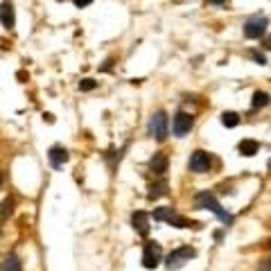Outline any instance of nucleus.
<instances>
[{
    "label": "nucleus",
    "instance_id": "14",
    "mask_svg": "<svg viewBox=\"0 0 271 271\" xmlns=\"http://www.w3.org/2000/svg\"><path fill=\"white\" fill-rule=\"evenodd\" d=\"M237 149H239V154L242 156H255L258 154V149H260V145L255 143V140H242Z\"/></svg>",
    "mask_w": 271,
    "mask_h": 271
},
{
    "label": "nucleus",
    "instance_id": "5",
    "mask_svg": "<svg viewBox=\"0 0 271 271\" xmlns=\"http://www.w3.org/2000/svg\"><path fill=\"white\" fill-rule=\"evenodd\" d=\"M190 258H194V249H190V246H179V249H174L170 255H167L165 267H167L170 271L172 269H181L186 262H190Z\"/></svg>",
    "mask_w": 271,
    "mask_h": 271
},
{
    "label": "nucleus",
    "instance_id": "7",
    "mask_svg": "<svg viewBox=\"0 0 271 271\" xmlns=\"http://www.w3.org/2000/svg\"><path fill=\"white\" fill-rule=\"evenodd\" d=\"M192 127H194V117L186 111H179L174 116V120H172V131H174V136H179V138H183L186 133H190Z\"/></svg>",
    "mask_w": 271,
    "mask_h": 271
},
{
    "label": "nucleus",
    "instance_id": "15",
    "mask_svg": "<svg viewBox=\"0 0 271 271\" xmlns=\"http://www.w3.org/2000/svg\"><path fill=\"white\" fill-rule=\"evenodd\" d=\"M222 124L226 129H235L239 124V116L235 111H224L222 113Z\"/></svg>",
    "mask_w": 271,
    "mask_h": 271
},
{
    "label": "nucleus",
    "instance_id": "21",
    "mask_svg": "<svg viewBox=\"0 0 271 271\" xmlns=\"http://www.w3.org/2000/svg\"><path fill=\"white\" fill-rule=\"evenodd\" d=\"M75 2V7H79V9H84V7H88L93 0H73Z\"/></svg>",
    "mask_w": 271,
    "mask_h": 271
},
{
    "label": "nucleus",
    "instance_id": "16",
    "mask_svg": "<svg viewBox=\"0 0 271 271\" xmlns=\"http://www.w3.org/2000/svg\"><path fill=\"white\" fill-rule=\"evenodd\" d=\"M0 271H21V260L16 255H7L2 265H0Z\"/></svg>",
    "mask_w": 271,
    "mask_h": 271
},
{
    "label": "nucleus",
    "instance_id": "11",
    "mask_svg": "<svg viewBox=\"0 0 271 271\" xmlns=\"http://www.w3.org/2000/svg\"><path fill=\"white\" fill-rule=\"evenodd\" d=\"M0 23L11 30V27L16 25V14H14V5H11V0H5L2 5H0Z\"/></svg>",
    "mask_w": 271,
    "mask_h": 271
},
{
    "label": "nucleus",
    "instance_id": "6",
    "mask_svg": "<svg viewBox=\"0 0 271 271\" xmlns=\"http://www.w3.org/2000/svg\"><path fill=\"white\" fill-rule=\"evenodd\" d=\"M267 16H253L244 23V37L246 39H262L267 34Z\"/></svg>",
    "mask_w": 271,
    "mask_h": 271
},
{
    "label": "nucleus",
    "instance_id": "18",
    "mask_svg": "<svg viewBox=\"0 0 271 271\" xmlns=\"http://www.w3.org/2000/svg\"><path fill=\"white\" fill-rule=\"evenodd\" d=\"M97 88V81L90 79V77H86V79L79 81V90H95Z\"/></svg>",
    "mask_w": 271,
    "mask_h": 271
},
{
    "label": "nucleus",
    "instance_id": "19",
    "mask_svg": "<svg viewBox=\"0 0 271 271\" xmlns=\"http://www.w3.org/2000/svg\"><path fill=\"white\" fill-rule=\"evenodd\" d=\"M7 213H11V201H9V199H5V201L0 203V219L5 217Z\"/></svg>",
    "mask_w": 271,
    "mask_h": 271
},
{
    "label": "nucleus",
    "instance_id": "9",
    "mask_svg": "<svg viewBox=\"0 0 271 271\" xmlns=\"http://www.w3.org/2000/svg\"><path fill=\"white\" fill-rule=\"evenodd\" d=\"M48 158H50V165H52L54 170H59V167H64V165L68 163L70 154H68V149H66V147H61V145H54V147H50Z\"/></svg>",
    "mask_w": 271,
    "mask_h": 271
},
{
    "label": "nucleus",
    "instance_id": "1",
    "mask_svg": "<svg viewBox=\"0 0 271 271\" xmlns=\"http://www.w3.org/2000/svg\"><path fill=\"white\" fill-rule=\"evenodd\" d=\"M194 206L201 208V210H210V213H215L224 224H233V217H231V215L226 213L222 206H219V201L215 199L213 192H201V194H197V199H194Z\"/></svg>",
    "mask_w": 271,
    "mask_h": 271
},
{
    "label": "nucleus",
    "instance_id": "4",
    "mask_svg": "<svg viewBox=\"0 0 271 271\" xmlns=\"http://www.w3.org/2000/svg\"><path fill=\"white\" fill-rule=\"evenodd\" d=\"M163 262V249L158 242H147L143 249V267L145 269H156Z\"/></svg>",
    "mask_w": 271,
    "mask_h": 271
},
{
    "label": "nucleus",
    "instance_id": "13",
    "mask_svg": "<svg viewBox=\"0 0 271 271\" xmlns=\"http://www.w3.org/2000/svg\"><path fill=\"white\" fill-rule=\"evenodd\" d=\"M167 181L165 179H160V181H156V183H152L149 186V199H160V197H165L167 194Z\"/></svg>",
    "mask_w": 271,
    "mask_h": 271
},
{
    "label": "nucleus",
    "instance_id": "20",
    "mask_svg": "<svg viewBox=\"0 0 271 271\" xmlns=\"http://www.w3.org/2000/svg\"><path fill=\"white\" fill-rule=\"evenodd\" d=\"M251 54H253V59H255V61H258V64H260V66H267V57H265V54H262V52L253 50V52H251Z\"/></svg>",
    "mask_w": 271,
    "mask_h": 271
},
{
    "label": "nucleus",
    "instance_id": "17",
    "mask_svg": "<svg viewBox=\"0 0 271 271\" xmlns=\"http://www.w3.org/2000/svg\"><path fill=\"white\" fill-rule=\"evenodd\" d=\"M269 104V93H265V90H258L253 95V102H251V107L253 109H262Z\"/></svg>",
    "mask_w": 271,
    "mask_h": 271
},
{
    "label": "nucleus",
    "instance_id": "8",
    "mask_svg": "<svg viewBox=\"0 0 271 271\" xmlns=\"http://www.w3.org/2000/svg\"><path fill=\"white\" fill-rule=\"evenodd\" d=\"M190 170L197 172V174H203V172L210 170V156H208V152L197 149V152L190 156Z\"/></svg>",
    "mask_w": 271,
    "mask_h": 271
},
{
    "label": "nucleus",
    "instance_id": "22",
    "mask_svg": "<svg viewBox=\"0 0 271 271\" xmlns=\"http://www.w3.org/2000/svg\"><path fill=\"white\" fill-rule=\"evenodd\" d=\"M208 2H210V5H222L224 0H208Z\"/></svg>",
    "mask_w": 271,
    "mask_h": 271
},
{
    "label": "nucleus",
    "instance_id": "12",
    "mask_svg": "<svg viewBox=\"0 0 271 271\" xmlns=\"http://www.w3.org/2000/svg\"><path fill=\"white\" fill-rule=\"evenodd\" d=\"M167 165H170L167 156H165L163 152H158V154H154V158L149 160V170L154 172V176H163L165 172H167Z\"/></svg>",
    "mask_w": 271,
    "mask_h": 271
},
{
    "label": "nucleus",
    "instance_id": "3",
    "mask_svg": "<svg viewBox=\"0 0 271 271\" xmlns=\"http://www.w3.org/2000/svg\"><path fill=\"white\" fill-rule=\"evenodd\" d=\"M149 133H152L158 143H163V140L167 138V133H170V117H167V113L156 111L154 116H152V120H149Z\"/></svg>",
    "mask_w": 271,
    "mask_h": 271
},
{
    "label": "nucleus",
    "instance_id": "10",
    "mask_svg": "<svg viewBox=\"0 0 271 271\" xmlns=\"http://www.w3.org/2000/svg\"><path fill=\"white\" fill-rule=\"evenodd\" d=\"M131 226H133V231H136L138 235L147 237V235H149V215L143 213V210H136V213L131 215Z\"/></svg>",
    "mask_w": 271,
    "mask_h": 271
},
{
    "label": "nucleus",
    "instance_id": "2",
    "mask_svg": "<svg viewBox=\"0 0 271 271\" xmlns=\"http://www.w3.org/2000/svg\"><path fill=\"white\" fill-rule=\"evenodd\" d=\"M154 219L156 222H167L170 226H174V229H190V226H197L194 222H190V219H186L183 215L176 213L174 208H156Z\"/></svg>",
    "mask_w": 271,
    "mask_h": 271
}]
</instances>
